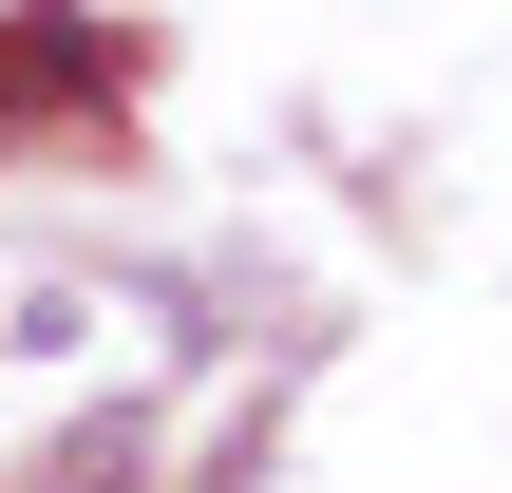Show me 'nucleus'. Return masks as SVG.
Masks as SVG:
<instances>
[{"label":"nucleus","instance_id":"f257e3e1","mask_svg":"<svg viewBox=\"0 0 512 493\" xmlns=\"http://www.w3.org/2000/svg\"><path fill=\"white\" fill-rule=\"evenodd\" d=\"M0 323H19V361H76V342H95V285H19Z\"/></svg>","mask_w":512,"mask_h":493}]
</instances>
